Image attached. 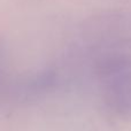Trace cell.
Segmentation results:
<instances>
[{
	"mask_svg": "<svg viewBox=\"0 0 131 131\" xmlns=\"http://www.w3.org/2000/svg\"><path fill=\"white\" fill-rule=\"evenodd\" d=\"M2 74H4V57H2V52L0 50V84H1Z\"/></svg>",
	"mask_w": 131,
	"mask_h": 131,
	"instance_id": "1",
	"label": "cell"
}]
</instances>
